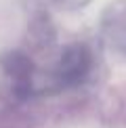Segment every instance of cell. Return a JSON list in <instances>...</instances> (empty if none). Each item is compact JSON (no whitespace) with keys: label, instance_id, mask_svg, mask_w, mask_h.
I'll use <instances>...</instances> for the list:
<instances>
[{"label":"cell","instance_id":"2","mask_svg":"<svg viewBox=\"0 0 126 128\" xmlns=\"http://www.w3.org/2000/svg\"><path fill=\"white\" fill-rule=\"evenodd\" d=\"M4 72L13 80V88L19 97H30L36 90V72L30 57L21 50H13L2 57Z\"/></svg>","mask_w":126,"mask_h":128},{"label":"cell","instance_id":"1","mask_svg":"<svg viewBox=\"0 0 126 128\" xmlns=\"http://www.w3.org/2000/svg\"><path fill=\"white\" fill-rule=\"evenodd\" d=\"M92 67V55L84 44H70L61 52L57 67L52 72V80L59 88L76 86L86 80Z\"/></svg>","mask_w":126,"mask_h":128}]
</instances>
